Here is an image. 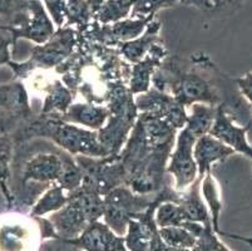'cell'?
<instances>
[{
  "label": "cell",
  "instance_id": "obj_1",
  "mask_svg": "<svg viewBox=\"0 0 252 251\" xmlns=\"http://www.w3.org/2000/svg\"><path fill=\"white\" fill-rule=\"evenodd\" d=\"M152 87L171 94L186 107L194 103L222 107L235 122L252 123V109L235 79L224 74L206 53L189 58L168 55L156 71Z\"/></svg>",
  "mask_w": 252,
  "mask_h": 251
},
{
  "label": "cell",
  "instance_id": "obj_2",
  "mask_svg": "<svg viewBox=\"0 0 252 251\" xmlns=\"http://www.w3.org/2000/svg\"><path fill=\"white\" fill-rule=\"evenodd\" d=\"M132 64L125 61L118 48L91 40L78 34V44L67 61L54 69L62 82L84 102L105 106L112 92L128 84Z\"/></svg>",
  "mask_w": 252,
  "mask_h": 251
},
{
  "label": "cell",
  "instance_id": "obj_3",
  "mask_svg": "<svg viewBox=\"0 0 252 251\" xmlns=\"http://www.w3.org/2000/svg\"><path fill=\"white\" fill-rule=\"evenodd\" d=\"M178 131L163 119L139 113L122 151L126 186L139 195H155L167 185V165Z\"/></svg>",
  "mask_w": 252,
  "mask_h": 251
},
{
  "label": "cell",
  "instance_id": "obj_4",
  "mask_svg": "<svg viewBox=\"0 0 252 251\" xmlns=\"http://www.w3.org/2000/svg\"><path fill=\"white\" fill-rule=\"evenodd\" d=\"M14 144L35 138L49 140L72 156L105 157L109 153L98 140L97 131L63 121L58 114H40L10 136Z\"/></svg>",
  "mask_w": 252,
  "mask_h": 251
},
{
  "label": "cell",
  "instance_id": "obj_5",
  "mask_svg": "<svg viewBox=\"0 0 252 251\" xmlns=\"http://www.w3.org/2000/svg\"><path fill=\"white\" fill-rule=\"evenodd\" d=\"M104 200L94 190L82 185L77 190L68 192V202L57 213L49 215L57 238L72 240L81 236L82 232L94 221L103 217Z\"/></svg>",
  "mask_w": 252,
  "mask_h": 251
},
{
  "label": "cell",
  "instance_id": "obj_6",
  "mask_svg": "<svg viewBox=\"0 0 252 251\" xmlns=\"http://www.w3.org/2000/svg\"><path fill=\"white\" fill-rule=\"evenodd\" d=\"M134 98L136 96L128 84H123L112 92L105 105L109 109V117L98 131V140L109 155H119L136 124L139 112Z\"/></svg>",
  "mask_w": 252,
  "mask_h": 251
},
{
  "label": "cell",
  "instance_id": "obj_7",
  "mask_svg": "<svg viewBox=\"0 0 252 251\" xmlns=\"http://www.w3.org/2000/svg\"><path fill=\"white\" fill-rule=\"evenodd\" d=\"M78 44V32L73 28H57L56 33L44 44L31 48V57L25 62H9L8 67L14 73L15 80L24 82L36 71H54L69 58Z\"/></svg>",
  "mask_w": 252,
  "mask_h": 251
},
{
  "label": "cell",
  "instance_id": "obj_8",
  "mask_svg": "<svg viewBox=\"0 0 252 251\" xmlns=\"http://www.w3.org/2000/svg\"><path fill=\"white\" fill-rule=\"evenodd\" d=\"M155 195H139L133 192L128 186H119L114 188L103 197V221L117 235L125 236L129 221L138 214L147 210L153 202Z\"/></svg>",
  "mask_w": 252,
  "mask_h": 251
},
{
  "label": "cell",
  "instance_id": "obj_9",
  "mask_svg": "<svg viewBox=\"0 0 252 251\" xmlns=\"http://www.w3.org/2000/svg\"><path fill=\"white\" fill-rule=\"evenodd\" d=\"M78 166L83 172L82 185L94 190L104 197L119 186H126L127 171L119 155H108L105 157L74 156Z\"/></svg>",
  "mask_w": 252,
  "mask_h": 251
},
{
  "label": "cell",
  "instance_id": "obj_10",
  "mask_svg": "<svg viewBox=\"0 0 252 251\" xmlns=\"http://www.w3.org/2000/svg\"><path fill=\"white\" fill-rule=\"evenodd\" d=\"M43 243L36 217L29 214H0V251H38Z\"/></svg>",
  "mask_w": 252,
  "mask_h": 251
},
{
  "label": "cell",
  "instance_id": "obj_11",
  "mask_svg": "<svg viewBox=\"0 0 252 251\" xmlns=\"http://www.w3.org/2000/svg\"><path fill=\"white\" fill-rule=\"evenodd\" d=\"M34 117L24 82L14 79L0 86V135L11 136Z\"/></svg>",
  "mask_w": 252,
  "mask_h": 251
},
{
  "label": "cell",
  "instance_id": "obj_12",
  "mask_svg": "<svg viewBox=\"0 0 252 251\" xmlns=\"http://www.w3.org/2000/svg\"><path fill=\"white\" fill-rule=\"evenodd\" d=\"M15 44L19 39H27L35 44H44L56 33V24L40 0H29L28 8L22 15L8 24Z\"/></svg>",
  "mask_w": 252,
  "mask_h": 251
},
{
  "label": "cell",
  "instance_id": "obj_13",
  "mask_svg": "<svg viewBox=\"0 0 252 251\" xmlns=\"http://www.w3.org/2000/svg\"><path fill=\"white\" fill-rule=\"evenodd\" d=\"M197 138L187 128L178 131L173 151L167 165V174L175 179V190H187L198 177V167L193 156Z\"/></svg>",
  "mask_w": 252,
  "mask_h": 251
},
{
  "label": "cell",
  "instance_id": "obj_14",
  "mask_svg": "<svg viewBox=\"0 0 252 251\" xmlns=\"http://www.w3.org/2000/svg\"><path fill=\"white\" fill-rule=\"evenodd\" d=\"M136 106L139 113H150L163 119L177 131L186 127L189 113L186 106L178 102L175 97L155 87L146 93L136 96Z\"/></svg>",
  "mask_w": 252,
  "mask_h": 251
},
{
  "label": "cell",
  "instance_id": "obj_15",
  "mask_svg": "<svg viewBox=\"0 0 252 251\" xmlns=\"http://www.w3.org/2000/svg\"><path fill=\"white\" fill-rule=\"evenodd\" d=\"M156 17L127 18L113 24H100L97 20H93L86 31L78 34H82L91 40L117 47L119 43L133 40L141 36Z\"/></svg>",
  "mask_w": 252,
  "mask_h": 251
},
{
  "label": "cell",
  "instance_id": "obj_16",
  "mask_svg": "<svg viewBox=\"0 0 252 251\" xmlns=\"http://www.w3.org/2000/svg\"><path fill=\"white\" fill-rule=\"evenodd\" d=\"M83 251H128L125 236L117 235L104 221L92 222L81 236L67 240Z\"/></svg>",
  "mask_w": 252,
  "mask_h": 251
},
{
  "label": "cell",
  "instance_id": "obj_17",
  "mask_svg": "<svg viewBox=\"0 0 252 251\" xmlns=\"http://www.w3.org/2000/svg\"><path fill=\"white\" fill-rule=\"evenodd\" d=\"M169 55L163 39L155 43L141 62L132 64L128 87L134 96L146 93L152 87V78L159 66Z\"/></svg>",
  "mask_w": 252,
  "mask_h": 251
},
{
  "label": "cell",
  "instance_id": "obj_18",
  "mask_svg": "<svg viewBox=\"0 0 252 251\" xmlns=\"http://www.w3.org/2000/svg\"><path fill=\"white\" fill-rule=\"evenodd\" d=\"M252 123L246 126H237L235 119L226 113L222 107H217V114L215 118L214 126L211 128L210 135L227 144L235 152L242 153L252 160V146L247 142L246 135L251 130Z\"/></svg>",
  "mask_w": 252,
  "mask_h": 251
},
{
  "label": "cell",
  "instance_id": "obj_19",
  "mask_svg": "<svg viewBox=\"0 0 252 251\" xmlns=\"http://www.w3.org/2000/svg\"><path fill=\"white\" fill-rule=\"evenodd\" d=\"M236 153L235 149L215 138L214 136L206 135L197 138L193 148V156L198 167V179H203L206 174L211 172V166L215 162L224 161Z\"/></svg>",
  "mask_w": 252,
  "mask_h": 251
},
{
  "label": "cell",
  "instance_id": "obj_20",
  "mask_svg": "<svg viewBox=\"0 0 252 251\" xmlns=\"http://www.w3.org/2000/svg\"><path fill=\"white\" fill-rule=\"evenodd\" d=\"M109 109L107 106L94 105L88 102L73 103L65 113L61 116L63 121L77 124L92 131H99L107 123Z\"/></svg>",
  "mask_w": 252,
  "mask_h": 251
},
{
  "label": "cell",
  "instance_id": "obj_21",
  "mask_svg": "<svg viewBox=\"0 0 252 251\" xmlns=\"http://www.w3.org/2000/svg\"><path fill=\"white\" fill-rule=\"evenodd\" d=\"M161 29V20L156 17L148 24L147 29L144 31V33L141 36L133 39V40L119 43L117 48H118L121 55L125 58V61H127L129 64H136L141 62L150 52L152 45L162 39Z\"/></svg>",
  "mask_w": 252,
  "mask_h": 251
},
{
  "label": "cell",
  "instance_id": "obj_22",
  "mask_svg": "<svg viewBox=\"0 0 252 251\" xmlns=\"http://www.w3.org/2000/svg\"><path fill=\"white\" fill-rule=\"evenodd\" d=\"M201 185L202 179L197 177L196 181L187 190L181 192L177 204H180L185 211L187 221L200 222L202 225L212 224L210 210L201 193Z\"/></svg>",
  "mask_w": 252,
  "mask_h": 251
},
{
  "label": "cell",
  "instance_id": "obj_23",
  "mask_svg": "<svg viewBox=\"0 0 252 251\" xmlns=\"http://www.w3.org/2000/svg\"><path fill=\"white\" fill-rule=\"evenodd\" d=\"M44 100H43L40 114H58L63 116L68 108L73 105L74 94L72 93L61 78L54 77L44 91Z\"/></svg>",
  "mask_w": 252,
  "mask_h": 251
},
{
  "label": "cell",
  "instance_id": "obj_24",
  "mask_svg": "<svg viewBox=\"0 0 252 251\" xmlns=\"http://www.w3.org/2000/svg\"><path fill=\"white\" fill-rule=\"evenodd\" d=\"M216 114L217 107L203 105V103H194L191 106V112L185 128H187L196 138L210 135Z\"/></svg>",
  "mask_w": 252,
  "mask_h": 251
},
{
  "label": "cell",
  "instance_id": "obj_25",
  "mask_svg": "<svg viewBox=\"0 0 252 251\" xmlns=\"http://www.w3.org/2000/svg\"><path fill=\"white\" fill-rule=\"evenodd\" d=\"M67 191L57 183H53L34 204L29 215L33 216V217H44L45 215H50V214L61 210L62 207L67 205Z\"/></svg>",
  "mask_w": 252,
  "mask_h": 251
},
{
  "label": "cell",
  "instance_id": "obj_26",
  "mask_svg": "<svg viewBox=\"0 0 252 251\" xmlns=\"http://www.w3.org/2000/svg\"><path fill=\"white\" fill-rule=\"evenodd\" d=\"M201 193H202L203 200L206 201L208 210L211 214V220H212V226L216 234L220 236L222 235V230L220 229V216L222 211V201L220 196V188L217 185L216 179H215L212 171L206 174V176L202 179V185H201Z\"/></svg>",
  "mask_w": 252,
  "mask_h": 251
},
{
  "label": "cell",
  "instance_id": "obj_27",
  "mask_svg": "<svg viewBox=\"0 0 252 251\" xmlns=\"http://www.w3.org/2000/svg\"><path fill=\"white\" fill-rule=\"evenodd\" d=\"M14 142L10 136L0 135V187L5 193L11 209L13 193H11V163L14 157Z\"/></svg>",
  "mask_w": 252,
  "mask_h": 251
},
{
  "label": "cell",
  "instance_id": "obj_28",
  "mask_svg": "<svg viewBox=\"0 0 252 251\" xmlns=\"http://www.w3.org/2000/svg\"><path fill=\"white\" fill-rule=\"evenodd\" d=\"M94 20V14L86 0H67V15L64 27L75 29L78 33L84 32Z\"/></svg>",
  "mask_w": 252,
  "mask_h": 251
},
{
  "label": "cell",
  "instance_id": "obj_29",
  "mask_svg": "<svg viewBox=\"0 0 252 251\" xmlns=\"http://www.w3.org/2000/svg\"><path fill=\"white\" fill-rule=\"evenodd\" d=\"M134 0H105L102 8L94 15L100 24H113L130 17Z\"/></svg>",
  "mask_w": 252,
  "mask_h": 251
},
{
  "label": "cell",
  "instance_id": "obj_30",
  "mask_svg": "<svg viewBox=\"0 0 252 251\" xmlns=\"http://www.w3.org/2000/svg\"><path fill=\"white\" fill-rule=\"evenodd\" d=\"M56 183L61 186L62 188H64L67 192L77 190L83 183V172H82L81 167L78 166L74 156H72L68 152L64 153L63 171H62L61 176Z\"/></svg>",
  "mask_w": 252,
  "mask_h": 251
},
{
  "label": "cell",
  "instance_id": "obj_31",
  "mask_svg": "<svg viewBox=\"0 0 252 251\" xmlns=\"http://www.w3.org/2000/svg\"><path fill=\"white\" fill-rule=\"evenodd\" d=\"M156 224L159 229L171 226H182L187 221L186 214L180 204L167 201L161 204L156 210Z\"/></svg>",
  "mask_w": 252,
  "mask_h": 251
},
{
  "label": "cell",
  "instance_id": "obj_32",
  "mask_svg": "<svg viewBox=\"0 0 252 251\" xmlns=\"http://www.w3.org/2000/svg\"><path fill=\"white\" fill-rule=\"evenodd\" d=\"M161 238L171 248L192 249L197 243V238L183 226H171L159 229Z\"/></svg>",
  "mask_w": 252,
  "mask_h": 251
},
{
  "label": "cell",
  "instance_id": "obj_33",
  "mask_svg": "<svg viewBox=\"0 0 252 251\" xmlns=\"http://www.w3.org/2000/svg\"><path fill=\"white\" fill-rule=\"evenodd\" d=\"M178 3L180 0H134L129 18L156 17L159 10L172 8Z\"/></svg>",
  "mask_w": 252,
  "mask_h": 251
},
{
  "label": "cell",
  "instance_id": "obj_34",
  "mask_svg": "<svg viewBox=\"0 0 252 251\" xmlns=\"http://www.w3.org/2000/svg\"><path fill=\"white\" fill-rule=\"evenodd\" d=\"M220 235L216 234L212 224H207L203 227L202 232L198 235L197 243L191 251H231L219 239Z\"/></svg>",
  "mask_w": 252,
  "mask_h": 251
},
{
  "label": "cell",
  "instance_id": "obj_35",
  "mask_svg": "<svg viewBox=\"0 0 252 251\" xmlns=\"http://www.w3.org/2000/svg\"><path fill=\"white\" fill-rule=\"evenodd\" d=\"M15 44L13 34L9 31L8 25H0V66L11 62V53L10 48H13V53L15 52Z\"/></svg>",
  "mask_w": 252,
  "mask_h": 251
},
{
  "label": "cell",
  "instance_id": "obj_36",
  "mask_svg": "<svg viewBox=\"0 0 252 251\" xmlns=\"http://www.w3.org/2000/svg\"><path fill=\"white\" fill-rule=\"evenodd\" d=\"M40 1L44 4L45 9L56 27H64L65 15H67V0H40Z\"/></svg>",
  "mask_w": 252,
  "mask_h": 251
},
{
  "label": "cell",
  "instance_id": "obj_37",
  "mask_svg": "<svg viewBox=\"0 0 252 251\" xmlns=\"http://www.w3.org/2000/svg\"><path fill=\"white\" fill-rule=\"evenodd\" d=\"M29 0H0V15L14 20L28 8Z\"/></svg>",
  "mask_w": 252,
  "mask_h": 251
},
{
  "label": "cell",
  "instance_id": "obj_38",
  "mask_svg": "<svg viewBox=\"0 0 252 251\" xmlns=\"http://www.w3.org/2000/svg\"><path fill=\"white\" fill-rule=\"evenodd\" d=\"M38 251H83L77 246L72 245L67 240H62V239H49L44 240Z\"/></svg>",
  "mask_w": 252,
  "mask_h": 251
},
{
  "label": "cell",
  "instance_id": "obj_39",
  "mask_svg": "<svg viewBox=\"0 0 252 251\" xmlns=\"http://www.w3.org/2000/svg\"><path fill=\"white\" fill-rule=\"evenodd\" d=\"M235 82L241 94L245 97V100L250 103L252 109V72L246 73L240 78H236Z\"/></svg>",
  "mask_w": 252,
  "mask_h": 251
},
{
  "label": "cell",
  "instance_id": "obj_40",
  "mask_svg": "<svg viewBox=\"0 0 252 251\" xmlns=\"http://www.w3.org/2000/svg\"><path fill=\"white\" fill-rule=\"evenodd\" d=\"M180 3L185 6H192L201 10H214L212 0H180Z\"/></svg>",
  "mask_w": 252,
  "mask_h": 251
},
{
  "label": "cell",
  "instance_id": "obj_41",
  "mask_svg": "<svg viewBox=\"0 0 252 251\" xmlns=\"http://www.w3.org/2000/svg\"><path fill=\"white\" fill-rule=\"evenodd\" d=\"M240 1H241V0H212V4H214V9L221 10V9L235 5V4L240 3Z\"/></svg>",
  "mask_w": 252,
  "mask_h": 251
},
{
  "label": "cell",
  "instance_id": "obj_42",
  "mask_svg": "<svg viewBox=\"0 0 252 251\" xmlns=\"http://www.w3.org/2000/svg\"><path fill=\"white\" fill-rule=\"evenodd\" d=\"M8 211H10V205H9L5 193H4V191L0 187V214L8 213Z\"/></svg>",
  "mask_w": 252,
  "mask_h": 251
},
{
  "label": "cell",
  "instance_id": "obj_43",
  "mask_svg": "<svg viewBox=\"0 0 252 251\" xmlns=\"http://www.w3.org/2000/svg\"><path fill=\"white\" fill-rule=\"evenodd\" d=\"M87 3H88V5L91 6L92 11H93V14H97L98 10H99L100 8H102L103 4L105 3V0H86Z\"/></svg>",
  "mask_w": 252,
  "mask_h": 251
},
{
  "label": "cell",
  "instance_id": "obj_44",
  "mask_svg": "<svg viewBox=\"0 0 252 251\" xmlns=\"http://www.w3.org/2000/svg\"><path fill=\"white\" fill-rule=\"evenodd\" d=\"M223 236H228L231 239H235V240H240V241H245V243L249 244L250 246L252 248V236H249V238H245V236H240V235H235V234H230V232H224Z\"/></svg>",
  "mask_w": 252,
  "mask_h": 251
}]
</instances>
